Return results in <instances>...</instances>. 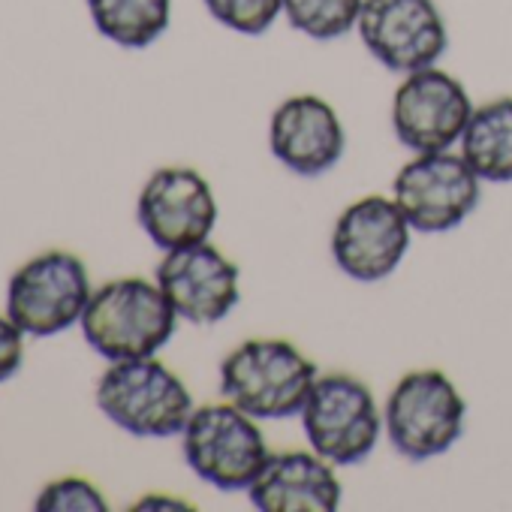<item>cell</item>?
I'll return each mask as SVG.
<instances>
[{"label":"cell","mask_w":512,"mask_h":512,"mask_svg":"<svg viewBox=\"0 0 512 512\" xmlns=\"http://www.w3.org/2000/svg\"><path fill=\"white\" fill-rule=\"evenodd\" d=\"M461 157L482 184L512 181V97L473 106L461 133Z\"/></svg>","instance_id":"cell-16"},{"label":"cell","mask_w":512,"mask_h":512,"mask_svg":"<svg viewBox=\"0 0 512 512\" xmlns=\"http://www.w3.org/2000/svg\"><path fill=\"white\" fill-rule=\"evenodd\" d=\"M317 365L284 338H250L220 362V395L260 422H281L302 413Z\"/></svg>","instance_id":"cell-1"},{"label":"cell","mask_w":512,"mask_h":512,"mask_svg":"<svg viewBox=\"0 0 512 512\" xmlns=\"http://www.w3.org/2000/svg\"><path fill=\"white\" fill-rule=\"evenodd\" d=\"M178 320L157 281L115 278L91 293L82 314V335L109 362L142 359L157 356L172 341Z\"/></svg>","instance_id":"cell-2"},{"label":"cell","mask_w":512,"mask_h":512,"mask_svg":"<svg viewBox=\"0 0 512 512\" xmlns=\"http://www.w3.org/2000/svg\"><path fill=\"white\" fill-rule=\"evenodd\" d=\"M473 115L467 88L440 67L407 73L392 94V133L413 154L449 151Z\"/></svg>","instance_id":"cell-11"},{"label":"cell","mask_w":512,"mask_h":512,"mask_svg":"<svg viewBox=\"0 0 512 512\" xmlns=\"http://www.w3.org/2000/svg\"><path fill=\"white\" fill-rule=\"evenodd\" d=\"M181 452L187 467L217 491H247L272 455L260 419L226 398L193 410L181 431Z\"/></svg>","instance_id":"cell-4"},{"label":"cell","mask_w":512,"mask_h":512,"mask_svg":"<svg viewBox=\"0 0 512 512\" xmlns=\"http://www.w3.org/2000/svg\"><path fill=\"white\" fill-rule=\"evenodd\" d=\"M208 16L241 34V37H263L278 16H284V0H202Z\"/></svg>","instance_id":"cell-19"},{"label":"cell","mask_w":512,"mask_h":512,"mask_svg":"<svg viewBox=\"0 0 512 512\" xmlns=\"http://www.w3.org/2000/svg\"><path fill=\"white\" fill-rule=\"evenodd\" d=\"M482 181L461 154L431 151L407 160L395 181L392 199L422 235H440L461 226L479 205Z\"/></svg>","instance_id":"cell-8"},{"label":"cell","mask_w":512,"mask_h":512,"mask_svg":"<svg viewBox=\"0 0 512 512\" xmlns=\"http://www.w3.org/2000/svg\"><path fill=\"white\" fill-rule=\"evenodd\" d=\"M356 31L371 58L401 76L437 67L449 49L437 0H365Z\"/></svg>","instance_id":"cell-9"},{"label":"cell","mask_w":512,"mask_h":512,"mask_svg":"<svg viewBox=\"0 0 512 512\" xmlns=\"http://www.w3.org/2000/svg\"><path fill=\"white\" fill-rule=\"evenodd\" d=\"M299 416L308 446L335 467L365 461L383 434V407L353 374H320Z\"/></svg>","instance_id":"cell-6"},{"label":"cell","mask_w":512,"mask_h":512,"mask_svg":"<svg viewBox=\"0 0 512 512\" xmlns=\"http://www.w3.org/2000/svg\"><path fill=\"white\" fill-rule=\"evenodd\" d=\"M34 506L40 512H70V509H76V512H106L109 509L103 491L94 482L82 479V476H64V479L49 482L40 491Z\"/></svg>","instance_id":"cell-20"},{"label":"cell","mask_w":512,"mask_h":512,"mask_svg":"<svg viewBox=\"0 0 512 512\" xmlns=\"http://www.w3.org/2000/svg\"><path fill=\"white\" fill-rule=\"evenodd\" d=\"M22 362H25V332L10 317L0 314V383L16 377Z\"/></svg>","instance_id":"cell-21"},{"label":"cell","mask_w":512,"mask_h":512,"mask_svg":"<svg viewBox=\"0 0 512 512\" xmlns=\"http://www.w3.org/2000/svg\"><path fill=\"white\" fill-rule=\"evenodd\" d=\"M85 263L70 250H46L13 272L7 287V317L34 338H52L76 323L91 302Z\"/></svg>","instance_id":"cell-7"},{"label":"cell","mask_w":512,"mask_h":512,"mask_svg":"<svg viewBox=\"0 0 512 512\" xmlns=\"http://www.w3.org/2000/svg\"><path fill=\"white\" fill-rule=\"evenodd\" d=\"M97 407L133 437H175L196 410L184 380L154 356L112 362L97 380Z\"/></svg>","instance_id":"cell-3"},{"label":"cell","mask_w":512,"mask_h":512,"mask_svg":"<svg viewBox=\"0 0 512 512\" xmlns=\"http://www.w3.org/2000/svg\"><path fill=\"white\" fill-rule=\"evenodd\" d=\"M247 500L260 512H335L344 500V485L335 464L314 449H287L269 455L247 488Z\"/></svg>","instance_id":"cell-15"},{"label":"cell","mask_w":512,"mask_h":512,"mask_svg":"<svg viewBox=\"0 0 512 512\" xmlns=\"http://www.w3.org/2000/svg\"><path fill=\"white\" fill-rule=\"evenodd\" d=\"M413 226L392 196H362L350 202L332 229L335 266L359 284L386 281L410 250Z\"/></svg>","instance_id":"cell-10"},{"label":"cell","mask_w":512,"mask_h":512,"mask_svg":"<svg viewBox=\"0 0 512 512\" xmlns=\"http://www.w3.org/2000/svg\"><path fill=\"white\" fill-rule=\"evenodd\" d=\"M269 148L290 172L302 178H320L341 163L347 151V133L332 103L317 94H296L272 112Z\"/></svg>","instance_id":"cell-14"},{"label":"cell","mask_w":512,"mask_h":512,"mask_svg":"<svg viewBox=\"0 0 512 512\" xmlns=\"http://www.w3.org/2000/svg\"><path fill=\"white\" fill-rule=\"evenodd\" d=\"M217 199L202 172L190 166L157 169L136 202V217L142 232L160 250H178L199 241L217 226Z\"/></svg>","instance_id":"cell-13"},{"label":"cell","mask_w":512,"mask_h":512,"mask_svg":"<svg viewBox=\"0 0 512 512\" xmlns=\"http://www.w3.org/2000/svg\"><path fill=\"white\" fill-rule=\"evenodd\" d=\"M365 0H284L290 28L317 43H332L356 31Z\"/></svg>","instance_id":"cell-18"},{"label":"cell","mask_w":512,"mask_h":512,"mask_svg":"<svg viewBox=\"0 0 512 512\" xmlns=\"http://www.w3.org/2000/svg\"><path fill=\"white\" fill-rule=\"evenodd\" d=\"M133 509H193V506L169 494H145L139 503H133Z\"/></svg>","instance_id":"cell-22"},{"label":"cell","mask_w":512,"mask_h":512,"mask_svg":"<svg viewBox=\"0 0 512 512\" xmlns=\"http://www.w3.org/2000/svg\"><path fill=\"white\" fill-rule=\"evenodd\" d=\"M464 419V395L437 368L404 374L383 404V431L407 461H428L449 452L464 434Z\"/></svg>","instance_id":"cell-5"},{"label":"cell","mask_w":512,"mask_h":512,"mask_svg":"<svg viewBox=\"0 0 512 512\" xmlns=\"http://www.w3.org/2000/svg\"><path fill=\"white\" fill-rule=\"evenodd\" d=\"M100 37L121 49L154 46L172 22V0H85Z\"/></svg>","instance_id":"cell-17"},{"label":"cell","mask_w":512,"mask_h":512,"mask_svg":"<svg viewBox=\"0 0 512 512\" xmlns=\"http://www.w3.org/2000/svg\"><path fill=\"white\" fill-rule=\"evenodd\" d=\"M154 281L175 314L193 326H217L241 302L238 266L208 241L166 250Z\"/></svg>","instance_id":"cell-12"}]
</instances>
